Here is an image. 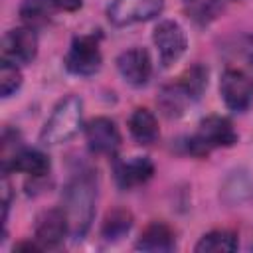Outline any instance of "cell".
I'll use <instances>...</instances> for the list:
<instances>
[{"mask_svg":"<svg viewBox=\"0 0 253 253\" xmlns=\"http://www.w3.org/2000/svg\"><path fill=\"white\" fill-rule=\"evenodd\" d=\"M51 4L55 6V10H63V12H75L81 8L83 0H51Z\"/></svg>","mask_w":253,"mask_h":253,"instance_id":"22","label":"cell"},{"mask_svg":"<svg viewBox=\"0 0 253 253\" xmlns=\"http://www.w3.org/2000/svg\"><path fill=\"white\" fill-rule=\"evenodd\" d=\"M97 202V182L91 172H81L71 178L63 190V211L69 221V233L85 235L93 221Z\"/></svg>","mask_w":253,"mask_h":253,"instance_id":"1","label":"cell"},{"mask_svg":"<svg viewBox=\"0 0 253 253\" xmlns=\"http://www.w3.org/2000/svg\"><path fill=\"white\" fill-rule=\"evenodd\" d=\"M128 132L138 144H144V146L156 142L160 136L156 117L148 109H142V107L132 111V115L128 119Z\"/></svg>","mask_w":253,"mask_h":253,"instance_id":"15","label":"cell"},{"mask_svg":"<svg viewBox=\"0 0 253 253\" xmlns=\"http://www.w3.org/2000/svg\"><path fill=\"white\" fill-rule=\"evenodd\" d=\"M22 85V73L18 69L16 63L2 59L0 63V93L2 97H10L14 95Z\"/></svg>","mask_w":253,"mask_h":253,"instance_id":"21","label":"cell"},{"mask_svg":"<svg viewBox=\"0 0 253 253\" xmlns=\"http://www.w3.org/2000/svg\"><path fill=\"white\" fill-rule=\"evenodd\" d=\"M237 249V237L235 233L227 229H215L200 237L196 243L198 253H229Z\"/></svg>","mask_w":253,"mask_h":253,"instance_id":"16","label":"cell"},{"mask_svg":"<svg viewBox=\"0 0 253 253\" xmlns=\"http://www.w3.org/2000/svg\"><path fill=\"white\" fill-rule=\"evenodd\" d=\"M81 121H83V103L77 95H67L65 99H61L49 119L45 121L42 132H40V140L45 146H57L63 144L67 140H71L79 128H81Z\"/></svg>","mask_w":253,"mask_h":253,"instance_id":"2","label":"cell"},{"mask_svg":"<svg viewBox=\"0 0 253 253\" xmlns=\"http://www.w3.org/2000/svg\"><path fill=\"white\" fill-rule=\"evenodd\" d=\"M154 174V164L146 156H132L115 164V180L121 188H134L148 182Z\"/></svg>","mask_w":253,"mask_h":253,"instance_id":"13","label":"cell"},{"mask_svg":"<svg viewBox=\"0 0 253 253\" xmlns=\"http://www.w3.org/2000/svg\"><path fill=\"white\" fill-rule=\"evenodd\" d=\"M85 140L97 154H115L121 146V132L115 121L107 117H95L85 126Z\"/></svg>","mask_w":253,"mask_h":253,"instance_id":"10","label":"cell"},{"mask_svg":"<svg viewBox=\"0 0 253 253\" xmlns=\"http://www.w3.org/2000/svg\"><path fill=\"white\" fill-rule=\"evenodd\" d=\"M219 93L227 109L243 113L253 105V77L241 69H225L219 79Z\"/></svg>","mask_w":253,"mask_h":253,"instance_id":"6","label":"cell"},{"mask_svg":"<svg viewBox=\"0 0 253 253\" xmlns=\"http://www.w3.org/2000/svg\"><path fill=\"white\" fill-rule=\"evenodd\" d=\"M117 69L121 77L132 85V87H142L148 83L152 75V59L150 53L144 47H130L125 49L117 57Z\"/></svg>","mask_w":253,"mask_h":253,"instance_id":"9","label":"cell"},{"mask_svg":"<svg viewBox=\"0 0 253 253\" xmlns=\"http://www.w3.org/2000/svg\"><path fill=\"white\" fill-rule=\"evenodd\" d=\"M69 233V221L63 208H51L36 219V241L42 247H55Z\"/></svg>","mask_w":253,"mask_h":253,"instance_id":"11","label":"cell"},{"mask_svg":"<svg viewBox=\"0 0 253 253\" xmlns=\"http://www.w3.org/2000/svg\"><path fill=\"white\" fill-rule=\"evenodd\" d=\"M152 42L158 49L160 63L164 67H170L172 63L180 61V57L186 53L188 38L184 28L174 20H162L156 24L152 32Z\"/></svg>","mask_w":253,"mask_h":253,"instance_id":"5","label":"cell"},{"mask_svg":"<svg viewBox=\"0 0 253 253\" xmlns=\"http://www.w3.org/2000/svg\"><path fill=\"white\" fill-rule=\"evenodd\" d=\"M38 55V36L32 26H22L6 32L2 40V59L16 65L32 63Z\"/></svg>","mask_w":253,"mask_h":253,"instance_id":"8","label":"cell"},{"mask_svg":"<svg viewBox=\"0 0 253 253\" xmlns=\"http://www.w3.org/2000/svg\"><path fill=\"white\" fill-rule=\"evenodd\" d=\"M55 12V6L51 0H24L20 6V16L26 24L36 26L47 22Z\"/></svg>","mask_w":253,"mask_h":253,"instance_id":"20","label":"cell"},{"mask_svg":"<svg viewBox=\"0 0 253 253\" xmlns=\"http://www.w3.org/2000/svg\"><path fill=\"white\" fill-rule=\"evenodd\" d=\"M51 162L47 158V154H43L42 150L36 148H18L6 162H2V170L4 174L8 170L12 172H22L34 178H42L49 172Z\"/></svg>","mask_w":253,"mask_h":253,"instance_id":"12","label":"cell"},{"mask_svg":"<svg viewBox=\"0 0 253 253\" xmlns=\"http://www.w3.org/2000/svg\"><path fill=\"white\" fill-rule=\"evenodd\" d=\"M178 85L196 101L200 99V95L204 93V89L208 87V69L204 65H192L188 67L180 79H178Z\"/></svg>","mask_w":253,"mask_h":253,"instance_id":"19","label":"cell"},{"mask_svg":"<svg viewBox=\"0 0 253 253\" xmlns=\"http://www.w3.org/2000/svg\"><path fill=\"white\" fill-rule=\"evenodd\" d=\"M237 142V132L229 119L211 115L200 121L196 134L190 138V150L198 156L208 154L213 148L233 146Z\"/></svg>","mask_w":253,"mask_h":253,"instance_id":"3","label":"cell"},{"mask_svg":"<svg viewBox=\"0 0 253 253\" xmlns=\"http://www.w3.org/2000/svg\"><path fill=\"white\" fill-rule=\"evenodd\" d=\"M164 8V0H113L107 8V18L113 26H130L152 20Z\"/></svg>","mask_w":253,"mask_h":253,"instance_id":"7","label":"cell"},{"mask_svg":"<svg viewBox=\"0 0 253 253\" xmlns=\"http://www.w3.org/2000/svg\"><path fill=\"white\" fill-rule=\"evenodd\" d=\"M192 101H194V99H192L178 83L164 87V89L160 91V95H158V103H160L164 115H168V117H180V115L184 113L186 105L192 103Z\"/></svg>","mask_w":253,"mask_h":253,"instance_id":"18","label":"cell"},{"mask_svg":"<svg viewBox=\"0 0 253 253\" xmlns=\"http://www.w3.org/2000/svg\"><path fill=\"white\" fill-rule=\"evenodd\" d=\"M176 247V235L170 225L164 221H152L146 225V229L140 233L136 241V249L152 251V253H166Z\"/></svg>","mask_w":253,"mask_h":253,"instance_id":"14","label":"cell"},{"mask_svg":"<svg viewBox=\"0 0 253 253\" xmlns=\"http://www.w3.org/2000/svg\"><path fill=\"white\" fill-rule=\"evenodd\" d=\"M241 53H243V59L245 63L253 69V36H247L241 43Z\"/></svg>","mask_w":253,"mask_h":253,"instance_id":"23","label":"cell"},{"mask_svg":"<svg viewBox=\"0 0 253 253\" xmlns=\"http://www.w3.org/2000/svg\"><path fill=\"white\" fill-rule=\"evenodd\" d=\"M101 61H103V55H101L97 38L95 36H77L71 42L69 51L65 53L63 65L69 73L87 77L101 69Z\"/></svg>","mask_w":253,"mask_h":253,"instance_id":"4","label":"cell"},{"mask_svg":"<svg viewBox=\"0 0 253 253\" xmlns=\"http://www.w3.org/2000/svg\"><path fill=\"white\" fill-rule=\"evenodd\" d=\"M132 227V215L130 211L123 210V208H117L113 211H109L105 215V221H103V227H101V233L107 241H117L121 239L123 235H126Z\"/></svg>","mask_w":253,"mask_h":253,"instance_id":"17","label":"cell"}]
</instances>
